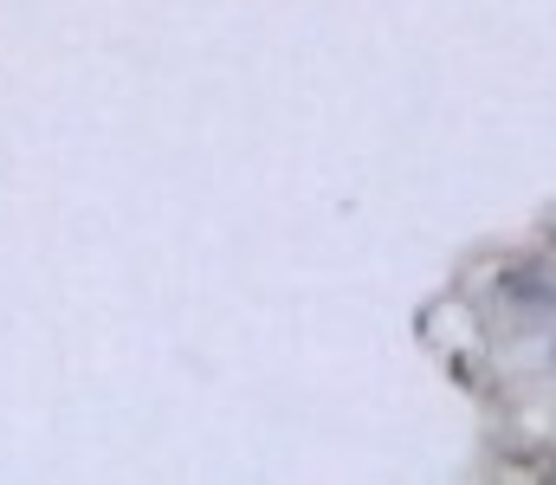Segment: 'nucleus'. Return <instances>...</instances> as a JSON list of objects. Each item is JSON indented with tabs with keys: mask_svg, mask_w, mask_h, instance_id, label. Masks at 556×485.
I'll return each mask as SVG.
<instances>
[]
</instances>
